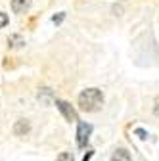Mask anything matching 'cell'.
Listing matches in <instances>:
<instances>
[{
  "mask_svg": "<svg viewBox=\"0 0 159 161\" xmlns=\"http://www.w3.org/2000/svg\"><path fill=\"white\" fill-rule=\"evenodd\" d=\"M111 161H130V153H129L127 150H123V148H119V150L113 152Z\"/></svg>",
  "mask_w": 159,
  "mask_h": 161,
  "instance_id": "5b68a950",
  "label": "cell"
},
{
  "mask_svg": "<svg viewBox=\"0 0 159 161\" xmlns=\"http://www.w3.org/2000/svg\"><path fill=\"white\" fill-rule=\"evenodd\" d=\"M31 8V0H12V10L15 14H25Z\"/></svg>",
  "mask_w": 159,
  "mask_h": 161,
  "instance_id": "277c9868",
  "label": "cell"
},
{
  "mask_svg": "<svg viewBox=\"0 0 159 161\" xmlns=\"http://www.w3.org/2000/svg\"><path fill=\"white\" fill-rule=\"evenodd\" d=\"M153 113H155V115L159 117V96L155 98V106H153Z\"/></svg>",
  "mask_w": 159,
  "mask_h": 161,
  "instance_id": "8fae6325",
  "label": "cell"
},
{
  "mask_svg": "<svg viewBox=\"0 0 159 161\" xmlns=\"http://www.w3.org/2000/svg\"><path fill=\"white\" fill-rule=\"evenodd\" d=\"M136 134L140 136L142 140H146V138H148V132H146V130H142V129H138V130H136Z\"/></svg>",
  "mask_w": 159,
  "mask_h": 161,
  "instance_id": "30bf717a",
  "label": "cell"
},
{
  "mask_svg": "<svg viewBox=\"0 0 159 161\" xmlns=\"http://www.w3.org/2000/svg\"><path fill=\"white\" fill-rule=\"evenodd\" d=\"M6 25H8V15H6L4 12H0V29L6 27Z\"/></svg>",
  "mask_w": 159,
  "mask_h": 161,
  "instance_id": "9c48e42d",
  "label": "cell"
},
{
  "mask_svg": "<svg viewBox=\"0 0 159 161\" xmlns=\"http://www.w3.org/2000/svg\"><path fill=\"white\" fill-rule=\"evenodd\" d=\"M63 21V14H59L58 17H54V23H62Z\"/></svg>",
  "mask_w": 159,
  "mask_h": 161,
  "instance_id": "7c38bea8",
  "label": "cell"
},
{
  "mask_svg": "<svg viewBox=\"0 0 159 161\" xmlns=\"http://www.w3.org/2000/svg\"><path fill=\"white\" fill-rule=\"evenodd\" d=\"M56 106H58V109L63 113V117L67 119V121H79V115H77V111L67 104V102H63V100H58L56 102Z\"/></svg>",
  "mask_w": 159,
  "mask_h": 161,
  "instance_id": "3957f363",
  "label": "cell"
},
{
  "mask_svg": "<svg viewBox=\"0 0 159 161\" xmlns=\"http://www.w3.org/2000/svg\"><path fill=\"white\" fill-rule=\"evenodd\" d=\"M58 161H73V155L69 152H62V153L58 155Z\"/></svg>",
  "mask_w": 159,
  "mask_h": 161,
  "instance_id": "52a82bcc",
  "label": "cell"
},
{
  "mask_svg": "<svg viewBox=\"0 0 159 161\" xmlns=\"http://www.w3.org/2000/svg\"><path fill=\"white\" fill-rule=\"evenodd\" d=\"M29 123H27V121H17V123H15V127H14V132L17 134V136H23V134H27L29 132Z\"/></svg>",
  "mask_w": 159,
  "mask_h": 161,
  "instance_id": "8992f818",
  "label": "cell"
},
{
  "mask_svg": "<svg viewBox=\"0 0 159 161\" xmlns=\"http://www.w3.org/2000/svg\"><path fill=\"white\" fill-rule=\"evenodd\" d=\"M8 42H10V44H12L14 48H17V46H21V44H23V40L19 38V36H12V38L8 40Z\"/></svg>",
  "mask_w": 159,
  "mask_h": 161,
  "instance_id": "ba28073f",
  "label": "cell"
},
{
  "mask_svg": "<svg viewBox=\"0 0 159 161\" xmlns=\"http://www.w3.org/2000/svg\"><path fill=\"white\" fill-rule=\"evenodd\" d=\"M104 104V94L98 88H86L79 94V106L83 111H98Z\"/></svg>",
  "mask_w": 159,
  "mask_h": 161,
  "instance_id": "6da1fadb",
  "label": "cell"
},
{
  "mask_svg": "<svg viewBox=\"0 0 159 161\" xmlns=\"http://www.w3.org/2000/svg\"><path fill=\"white\" fill-rule=\"evenodd\" d=\"M90 132H92V127L88 123H79V129H77V144L81 146V148H85L88 144Z\"/></svg>",
  "mask_w": 159,
  "mask_h": 161,
  "instance_id": "7a4b0ae2",
  "label": "cell"
}]
</instances>
